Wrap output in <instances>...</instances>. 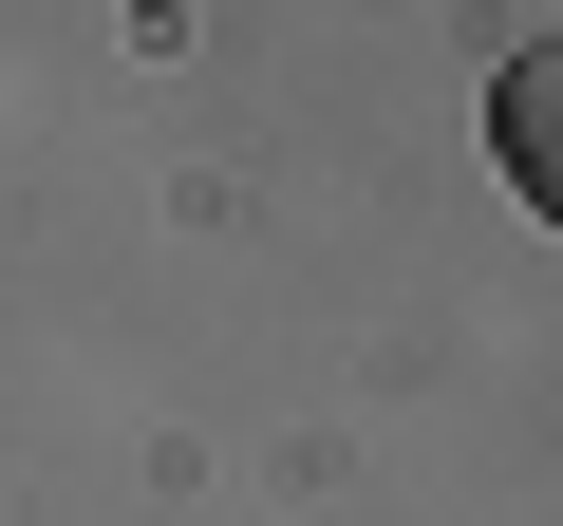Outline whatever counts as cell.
<instances>
[{"instance_id": "6da1fadb", "label": "cell", "mask_w": 563, "mask_h": 526, "mask_svg": "<svg viewBox=\"0 0 563 526\" xmlns=\"http://www.w3.org/2000/svg\"><path fill=\"white\" fill-rule=\"evenodd\" d=\"M488 151H507V188H526V207H563V57H544V39L488 76Z\"/></svg>"}]
</instances>
